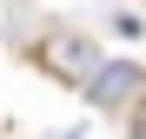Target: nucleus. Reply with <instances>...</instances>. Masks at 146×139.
Returning a JSON list of instances; mask_svg holds the SVG:
<instances>
[{"mask_svg": "<svg viewBox=\"0 0 146 139\" xmlns=\"http://www.w3.org/2000/svg\"><path fill=\"white\" fill-rule=\"evenodd\" d=\"M33 66H40V73H53L60 86H93V73H100V46H93L86 33H40L33 40Z\"/></svg>", "mask_w": 146, "mask_h": 139, "instance_id": "f257e3e1", "label": "nucleus"}, {"mask_svg": "<svg viewBox=\"0 0 146 139\" xmlns=\"http://www.w3.org/2000/svg\"><path fill=\"white\" fill-rule=\"evenodd\" d=\"M86 106L93 113H139L146 106V66H133V60H106L100 73H93V86H86Z\"/></svg>", "mask_w": 146, "mask_h": 139, "instance_id": "f03ea898", "label": "nucleus"}, {"mask_svg": "<svg viewBox=\"0 0 146 139\" xmlns=\"http://www.w3.org/2000/svg\"><path fill=\"white\" fill-rule=\"evenodd\" d=\"M113 27H119V40H139V33H146V20L126 13V7H113Z\"/></svg>", "mask_w": 146, "mask_h": 139, "instance_id": "7ed1b4c3", "label": "nucleus"}, {"mask_svg": "<svg viewBox=\"0 0 146 139\" xmlns=\"http://www.w3.org/2000/svg\"><path fill=\"white\" fill-rule=\"evenodd\" d=\"M126 139H146V106H139V113H126Z\"/></svg>", "mask_w": 146, "mask_h": 139, "instance_id": "20e7f679", "label": "nucleus"}]
</instances>
